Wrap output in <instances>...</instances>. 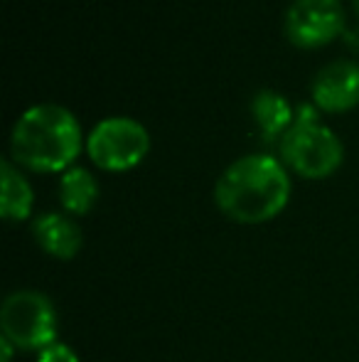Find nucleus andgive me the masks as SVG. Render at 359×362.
Listing matches in <instances>:
<instances>
[{
	"mask_svg": "<svg viewBox=\"0 0 359 362\" xmlns=\"http://www.w3.org/2000/svg\"><path fill=\"white\" fill-rule=\"evenodd\" d=\"M37 362H82L79 360V355L74 353L69 345L64 343H52L49 348H44L42 353H39V360Z\"/></svg>",
	"mask_w": 359,
	"mask_h": 362,
	"instance_id": "obj_12",
	"label": "nucleus"
},
{
	"mask_svg": "<svg viewBox=\"0 0 359 362\" xmlns=\"http://www.w3.org/2000/svg\"><path fill=\"white\" fill-rule=\"evenodd\" d=\"M291 173L269 153H249L224 168L214 185V202L236 224H264L286 210Z\"/></svg>",
	"mask_w": 359,
	"mask_h": 362,
	"instance_id": "obj_1",
	"label": "nucleus"
},
{
	"mask_svg": "<svg viewBox=\"0 0 359 362\" xmlns=\"http://www.w3.org/2000/svg\"><path fill=\"white\" fill-rule=\"evenodd\" d=\"M0 180H3V192H0V217L5 222H25L32 215L35 192L30 180L25 177L23 168H18L13 160L0 163Z\"/></svg>",
	"mask_w": 359,
	"mask_h": 362,
	"instance_id": "obj_10",
	"label": "nucleus"
},
{
	"mask_svg": "<svg viewBox=\"0 0 359 362\" xmlns=\"http://www.w3.org/2000/svg\"><path fill=\"white\" fill-rule=\"evenodd\" d=\"M150 151V134L130 116H109L87 136V156L99 170L126 173L138 168Z\"/></svg>",
	"mask_w": 359,
	"mask_h": 362,
	"instance_id": "obj_5",
	"label": "nucleus"
},
{
	"mask_svg": "<svg viewBox=\"0 0 359 362\" xmlns=\"http://www.w3.org/2000/svg\"><path fill=\"white\" fill-rule=\"evenodd\" d=\"M0 330L18 350L42 353L57 343V308L39 291H13L0 305Z\"/></svg>",
	"mask_w": 359,
	"mask_h": 362,
	"instance_id": "obj_4",
	"label": "nucleus"
},
{
	"mask_svg": "<svg viewBox=\"0 0 359 362\" xmlns=\"http://www.w3.org/2000/svg\"><path fill=\"white\" fill-rule=\"evenodd\" d=\"M99 200V180L94 173L82 165H72L59 177V202L62 210L72 217H84L94 210Z\"/></svg>",
	"mask_w": 359,
	"mask_h": 362,
	"instance_id": "obj_11",
	"label": "nucleus"
},
{
	"mask_svg": "<svg viewBox=\"0 0 359 362\" xmlns=\"http://www.w3.org/2000/svg\"><path fill=\"white\" fill-rule=\"evenodd\" d=\"M283 33L296 47L320 49L345 35V8L340 0H293Z\"/></svg>",
	"mask_w": 359,
	"mask_h": 362,
	"instance_id": "obj_6",
	"label": "nucleus"
},
{
	"mask_svg": "<svg viewBox=\"0 0 359 362\" xmlns=\"http://www.w3.org/2000/svg\"><path fill=\"white\" fill-rule=\"evenodd\" d=\"M345 40H347L350 47L359 49V30H350V33H345Z\"/></svg>",
	"mask_w": 359,
	"mask_h": 362,
	"instance_id": "obj_14",
	"label": "nucleus"
},
{
	"mask_svg": "<svg viewBox=\"0 0 359 362\" xmlns=\"http://www.w3.org/2000/svg\"><path fill=\"white\" fill-rule=\"evenodd\" d=\"M251 116L261 131V139L266 144H276L286 136V131L296 121V109L283 94L273 89H261L251 99Z\"/></svg>",
	"mask_w": 359,
	"mask_h": 362,
	"instance_id": "obj_9",
	"label": "nucleus"
},
{
	"mask_svg": "<svg viewBox=\"0 0 359 362\" xmlns=\"http://www.w3.org/2000/svg\"><path fill=\"white\" fill-rule=\"evenodd\" d=\"M352 5H355V10H357V15H359V0H352Z\"/></svg>",
	"mask_w": 359,
	"mask_h": 362,
	"instance_id": "obj_15",
	"label": "nucleus"
},
{
	"mask_svg": "<svg viewBox=\"0 0 359 362\" xmlns=\"http://www.w3.org/2000/svg\"><path fill=\"white\" fill-rule=\"evenodd\" d=\"M84 144L79 119L59 104H35L20 114L10 134V158L32 173H64Z\"/></svg>",
	"mask_w": 359,
	"mask_h": 362,
	"instance_id": "obj_2",
	"label": "nucleus"
},
{
	"mask_svg": "<svg viewBox=\"0 0 359 362\" xmlns=\"http://www.w3.org/2000/svg\"><path fill=\"white\" fill-rule=\"evenodd\" d=\"M32 237L44 254L59 259V262L74 259L82 252L84 244L79 224L74 222L72 215H64V212H44V215L35 217Z\"/></svg>",
	"mask_w": 359,
	"mask_h": 362,
	"instance_id": "obj_8",
	"label": "nucleus"
},
{
	"mask_svg": "<svg viewBox=\"0 0 359 362\" xmlns=\"http://www.w3.org/2000/svg\"><path fill=\"white\" fill-rule=\"evenodd\" d=\"M15 350H18V348H15L8 338H0V355H3V360H0V362H13Z\"/></svg>",
	"mask_w": 359,
	"mask_h": 362,
	"instance_id": "obj_13",
	"label": "nucleus"
},
{
	"mask_svg": "<svg viewBox=\"0 0 359 362\" xmlns=\"http://www.w3.org/2000/svg\"><path fill=\"white\" fill-rule=\"evenodd\" d=\"M281 163L305 180H325L340 170L345 160V146L337 134L317 116L315 104H300L296 121L278 141Z\"/></svg>",
	"mask_w": 359,
	"mask_h": 362,
	"instance_id": "obj_3",
	"label": "nucleus"
},
{
	"mask_svg": "<svg viewBox=\"0 0 359 362\" xmlns=\"http://www.w3.org/2000/svg\"><path fill=\"white\" fill-rule=\"evenodd\" d=\"M312 104L325 114H347L359 106V62L335 59L315 74L310 86Z\"/></svg>",
	"mask_w": 359,
	"mask_h": 362,
	"instance_id": "obj_7",
	"label": "nucleus"
}]
</instances>
